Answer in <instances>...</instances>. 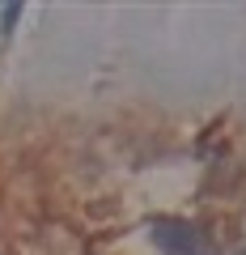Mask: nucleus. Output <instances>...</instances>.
Instances as JSON below:
<instances>
[{"label": "nucleus", "mask_w": 246, "mask_h": 255, "mask_svg": "<svg viewBox=\"0 0 246 255\" xmlns=\"http://www.w3.org/2000/svg\"><path fill=\"white\" fill-rule=\"evenodd\" d=\"M21 17V4H4V9H0V30H4V34H9L13 30V21Z\"/></svg>", "instance_id": "2"}, {"label": "nucleus", "mask_w": 246, "mask_h": 255, "mask_svg": "<svg viewBox=\"0 0 246 255\" xmlns=\"http://www.w3.org/2000/svg\"><path fill=\"white\" fill-rule=\"evenodd\" d=\"M149 234H153V243L162 247L165 255H212V247H208V238H204V230L191 226V221L157 217L153 226H149Z\"/></svg>", "instance_id": "1"}]
</instances>
